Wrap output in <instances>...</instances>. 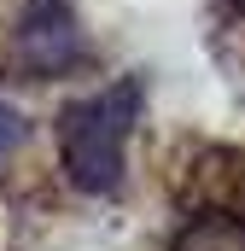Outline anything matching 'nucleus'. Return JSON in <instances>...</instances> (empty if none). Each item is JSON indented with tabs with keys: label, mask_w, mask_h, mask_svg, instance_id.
Masks as SVG:
<instances>
[{
	"label": "nucleus",
	"mask_w": 245,
	"mask_h": 251,
	"mask_svg": "<svg viewBox=\"0 0 245 251\" xmlns=\"http://www.w3.org/2000/svg\"><path fill=\"white\" fill-rule=\"evenodd\" d=\"M140 117V88L117 82L105 94H88L76 105H64L59 117V158L70 187L82 193H111L122 181V146H128V128Z\"/></svg>",
	"instance_id": "nucleus-1"
},
{
	"label": "nucleus",
	"mask_w": 245,
	"mask_h": 251,
	"mask_svg": "<svg viewBox=\"0 0 245 251\" xmlns=\"http://www.w3.org/2000/svg\"><path fill=\"white\" fill-rule=\"evenodd\" d=\"M12 59L24 64L29 76H59V70H70L82 59V29H76L70 0H29V12L18 24Z\"/></svg>",
	"instance_id": "nucleus-2"
},
{
	"label": "nucleus",
	"mask_w": 245,
	"mask_h": 251,
	"mask_svg": "<svg viewBox=\"0 0 245 251\" xmlns=\"http://www.w3.org/2000/svg\"><path fill=\"white\" fill-rule=\"evenodd\" d=\"M175 251H245V216H228V210H204L193 216Z\"/></svg>",
	"instance_id": "nucleus-3"
},
{
	"label": "nucleus",
	"mask_w": 245,
	"mask_h": 251,
	"mask_svg": "<svg viewBox=\"0 0 245 251\" xmlns=\"http://www.w3.org/2000/svg\"><path fill=\"white\" fill-rule=\"evenodd\" d=\"M24 146V117L12 111V105H0V170H6V158Z\"/></svg>",
	"instance_id": "nucleus-4"
},
{
	"label": "nucleus",
	"mask_w": 245,
	"mask_h": 251,
	"mask_svg": "<svg viewBox=\"0 0 245 251\" xmlns=\"http://www.w3.org/2000/svg\"><path fill=\"white\" fill-rule=\"evenodd\" d=\"M228 6H234V12H240V18H245V0H228Z\"/></svg>",
	"instance_id": "nucleus-5"
}]
</instances>
